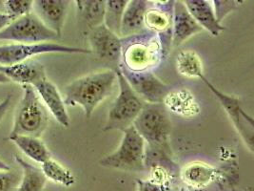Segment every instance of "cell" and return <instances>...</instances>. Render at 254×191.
<instances>
[{
  "label": "cell",
  "instance_id": "cell-1",
  "mask_svg": "<svg viewBox=\"0 0 254 191\" xmlns=\"http://www.w3.org/2000/svg\"><path fill=\"white\" fill-rule=\"evenodd\" d=\"M117 82L115 70L94 72L71 82L65 87L64 102L69 106H80L87 118L112 93Z\"/></svg>",
  "mask_w": 254,
  "mask_h": 191
},
{
  "label": "cell",
  "instance_id": "cell-2",
  "mask_svg": "<svg viewBox=\"0 0 254 191\" xmlns=\"http://www.w3.org/2000/svg\"><path fill=\"white\" fill-rule=\"evenodd\" d=\"M132 125L148 143L150 154L170 155L172 120L163 103H145Z\"/></svg>",
  "mask_w": 254,
  "mask_h": 191
},
{
  "label": "cell",
  "instance_id": "cell-3",
  "mask_svg": "<svg viewBox=\"0 0 254 191\" xmlns=\"http://www.w3.org/2000/svg\"><path fill=\"white\" fill-rule=\"evenodd\" d=\"M129 42L122 43L123 62L120 63L132 72H150L163 59L164 52L157 34L146 31L138 36L126 38Z\"/></svg>",
  "mask_w": 254,
  "mask_h": 191
},
{
  "label": "cell",
  "instance_id": "cell-4",
  "mask_svg": "<svg viewBox=\"0 0 254 191\" xmlns=\"http://www.w3.org/2000/svg\"><path fill=\"white\" fill-rule=\"evenodd\" d=\"M23 96L15 110L13 125L9 136L21 135L39 138L48 126V111L33 86L23 85Z\"/></svg>",
  "mask_w": 254,
  "mask_h": 191
},
{
  "label": "cell",
  "instance_id": "cell-5",
  "mask_svg": "<svg viewBox=\"0 0 254 191\" xmlns=\"http://www.w3.org/2000/svg\"><path fill=\"white\" fill-rule=\"evenodd\" d=\"M115 71L117 76L119 93L109 111L103 131H123L131 126L145 104L127 84L118 66Z\"/></svg>",
  "mask_w": 254,
  "mask_h": 191
},
{
  "label": "cell",
  "instance_id": "cell-6",
  "mask_svg": "<svg viewBox=\"0 0 254 191\" xmlns=\"http://www.w3.org/2000/svg\"><path fill=\"white\" fill-rule=\"evenodd\" d=\"M123 138L117 149L99 161L101 167L126 171L144 170L146 167V143L133 127L123 130Z\"/></svg>",
  "mask_w": 254,
  "mask_h": 191
},
{
  "label": "cell",
  "instance_id": "cell-7",
  "mask_svg": "<svg viewBox=\"0 0 254 191\" xmlns=\"http://www.w3.org/2000/svg\"><path fill=\"white\" fill-rule=\"evenodd\" d=\"M58 34L49 29L34 12L16 18L0 32V41L20 44L44 43L58 40Z\"/></svg>",
  "mask_w": 254,
  "mask_h": 191
},
{
  "label": "cell",
  "instance_id": "cell-8",
  "mask_svg": "<svg viewBox=\"0 0 254 191\" xmlns=\"http://www.w3.org/2000/svg\"><path fill=\"white\" fill-rule=\"evenodd\" d=\"M92 54L91 50L84 48L62 45L54 42L20 44L12 43L0 45V66H9L23 62L32 57L42 54Z\"/></svg>",
  "mask_w": 254,
  "mask_h": 191
},
{
  "label": "cell",
  "instance_id": "cell-9",
  "mask_svg": "<svg viewBox=\"0 0 254 191\" xmlns=\"http://www.w3.org/2000/svg\"><path fill=\"white\" fill-rule=\"evenodd\" d=\"M204 84L208 86L211 93L215 96L218 99L221 105L226 110L229 118L231 119L234 127L241 136L244 143L248 146V148L253 152L254 151V119L243 109L240 100L232 96L227 95L220 91L208 79L203 76L200 79Z\"/></svg>",
  "mask_w": 254,
  "mask_h": 191
},
{
  "label": "cell",
  "instance_id": "cell-10",
  "mask_svg": "<svg viewBox=\"0 0 254 191\" xmlns=\"http://www.w3.org/2000/svg\"><path fill=\"white\" fill-rule=\"evenodd\" d=\"M118 68L127 80V84L145 103H163L171 92L170 86L151 72L129 71L121 64L118 65Z\"/></svg>",
  "mask_w": 254,
  "mask_h": 191
},
{
  "label": "cell",
  "instance_id": "cell-11",
  "mask_svg": "<svg viewBox=\"0 0 254 191\" xmlns=\"http://www.w3.org/2000/svg\"><path fill=\"white\" fill-rule=\"evenodd\" d=\"M91 52L98 60L108 63H117L122 56V40L110 31L104 24L91 30L88 34Z\"/></svg>",
  "mask_w": 254,
  "mask_h": 191
},
{
  "label": "cell",
  "instance_id": "cell-12",
  "mask_svg": "<svg viewBox=\"0 0 254 191\" xmlns=\"http://www.w3.org/2000/svg\"><path fill=\"white\" fill-rule=\"evenodd\" d=\"M69 1L66 0H35L33 12L60 37L68 12Z\"/></svg>",
  "mask_w": 254,
  "mask_h": 191
},
{
  "label": "cell",
  "instance_id": "cell-13",
  "mask_svg": "<svg viewBox=\"0 0 254 191\" xmlns=\"http://www.w3.org/2000/svg\"><path fill=\"white\" fill-rule=\"evenodd\" d=\"M34 88L45 107L51 112L58 123L63 127H69V114L58 87L49 81L48 78H45L38 84H35Z\"/></svg>",
  "mask_w": 254,
  "mask_h": 191
},
{
  "label": "cell",
  "instance_id": "cell-14",
  "mask_svg": "<svg viewBox=\"0 0 254 191\" xmlns=\"http://www.w3.org/2000/svg\"><path fill=\"white\" fill-rule=\"evenodd\" d=\"M202 31L203 29L187 10L183 1H174L172 24L173 45L179 46L187 39Z\"/></svg>",
  "mask_w": 254,
  "mask_h": 191
},
{
  "label": "cell",
  "instance_id": "cell-15",
  "mask_svg": "<svg viewBox=\"0 0 254 191\" xmlns=\"http://www.w3.org/2000/svg\"><path fill=\"white\" fill-rule=\"evenodd\" d=\"M145 13L147 31L162 35H172L174 1H152Z\"/></svg>",
  "mask_w": 254,
  "mask_h": 191
},
{
  "label": "cell",
  "instance_id": "cell-16",
  "mask_svg": "<svg viewBox=\"0 0 254 191\" xmlns=\"http://www.w3.org/2000/svg\"><path fill=\"white\" fill-rule=\"evenodd\" d=\"M0 73L5 75L10 82L33 87L47 78L44 66L33 60H25L9 66H0Z\"/></svg>",
  "mask_w": 254,
  "mask_h": 191
},
{
  "label": "cell",
  "instance_id": "cell-17",
  "mask_svg": "<svg viewBox=\"0 0 254 191\" xmlns=\"http://www.w3.org/2000/svg\"><path fill=\"white\" fill-rule=\"evenodd\" d=\"M149 5L150 1L147 0H130L127 2L121 22V37L128 38L147 31L145 27V13Z\"/></svg>",
  "mask_w": 254,
  "mask_h": 191
},
{
  "label": "cell",
  "instance_id": "cell-18",
  "mask_svg": "<svg viewBox=\"0 0 254 191\" xmlns=\"http://www.w3.org/2000/svg\"><path fill=\"white\" fill-rule=\"evenodd\" d=\"M187 10L199 26L213 36H218L225 31V27L218 22L212 4L207 0L183 1Z\"/></svg>",
  "mask_w": 254,
  "mask_h": 191
},
{
  "label": "cell",
  "instance_id": "cell-19",
  "mask_svg": "<svg viewBox=\"0 0 254 191\" xmlns=\"http://www.w3.org/2000/svg\"><path fill=\"white\" fill-rule=\"evenodd\" d=\"M216 169L202 162L188 164L181 171V178L190 191L207 189L216 179Z\"/></svg>",
  "mask_w": 254,
  "mask_h": 191
},
{
  "label": "cell",
  "instance_id": "cell-20",
  "mask_svg": "<svg viewBox=\"0 0 254 191\" xmlns=\"http://www.w3.org/2000/svg\"><path fill=\"white\" fill-rule=\"evenodd\" d=\"M78 20L87 29V34L94 28L104 24V0H77L75 1Z\"/></svg>",
  "mask_w": 254,
  "mask_h": 191
},
{
  "label": "cell",
  "instance_id": "cell-21",
  "mask_svg": "<svg viewBox=\"0 0 254 191\" xmlns=\"http://www.w3.org/2000/svg\"><path fill=\"white\" fill-rule=\"evenodd\" d=\"M169 112L183 117H194L199 113V106L194 96L187 90L171 91L163 101Z\"/></svg>",
  "mask_w": 254,
  "mask_h": 191
},
{
  "label": "cell",
  "instance_id": "cell-22",
  "mask_svg": "<svg viewBox=\"0 0 254 191\" xmlns=\"http://www.w3.org/2000/svg\"><path fill=\"white\" fill-rule=\"evenodd\" d=\"M8 140L14 143L25 155L37 164H43L51 159V153L45 143L39 138L31 136H9Z\"/></svg>",
  "mask_w": 254,
  "mask_h": 191
},
{
  "label": "cell",
  "instance_id": "cell-23",
  "mask_svg": "<svg viewBox=\"0 0 254 191\" xmlns=\"http://www.w3.org/2000/svg\"><path fill=\"white\" fill-rule=\"evenodd\" d=\"M14 161L22 168V177L17 191H43L47 179L41 168L28 163L19 155H14Z\"/></svg>",
  "mask_w": 254,
  "mask_h": 191
},
{
  "label": "cell",
  "instance_id": "cell-24",
  "mask_svg": "<svg viewBox=\"0 0 254 191\" xmlns=\"http://www.w3.org/2000/svg\"><path fill=\"white\" fill-rule=\"evenodd\" d=\"M177 72L188 79H201L203 64L196 52L192 50L181 51L176 59Z\"/></svg>",
  "mask_w": 254,
  "mask_h": 191
},
{
  "label": "cell",
  "instance_id": "cell-25",
  "mask_svg": "<svg viewBox=\"0 0 254 191\" xmlns=\"http://www.w3.org/2000/svg\"><path fill=\"white\" fill-rule=\"evenodd\" d=\"M41 170L46 179L65 188L72 187L75 184V177L71 171L52 158L41 165Z\"/></svg>",
  "mask_w": 254,
  "mask_h": 191
},
{
  "label": "cell",
  "instance_id": "cell-26",
  "mask_svg": "<svg viewBox=\"0 0 254 191\" xmlns=\"http://www.w3.org/2000/svg\"><path fill=\"white\" fill-rule=\"evenodd\" d=\"M127 0H108L105 7L104 25L113 33L120 36V28Z\"/></svg>",
  "mask_w": 254,
  "mask_h": 191
},
{
  "label": "cell",
  "instance_id": "cell-27",
  "mask_svg": "<svg viewBox=\"0 0 254 191\" xmlns=\"http://www.w3.org/2000/svg\"><path fill=\"white\" fill-rule=\"evenodd\" d=\"M6 13L12 19L19 18L23 15L33 12V0H8L4 2Z\"/></svg>",
  "mask_w": 254,
  "mask_h": 191
},
{
  "label": "cell",
  "instance_id": "cell-28",
  "mask_svg": "<svg viewBox=\"0 0 254 191\" xmlns=\"http://www.w3.org/2000/svg\"><path fill=\"white\" fill-rule=\"evenodd\" d=\"M213 3V10L215 12V16L218 20V22L221 23L223 18L229 14L230 12H233L236 10L242 3V1H223V0H214L212 1Z\"/></svg>",
  "mask_w": 254,
  "mask_h": 191
},
{
  "label": "cell",
  "instance_id": "cell-29",
  "mask_svg": "<svg viewBox=\"0 0 254 191\" xmlns=\"http://www.w3.org/2000/svg\"><path fill=\"white\" fill-rule=\"evenodd\" d=\"M20 175L12 170L0 171V191H14L20 182Z\"/></svg>",
  "mask_w": 254,
  "mask_h": 191
},
{
  "label": "cell",
  "instance_id": "cell-30",
  "mask_svg": "<svg viewBox=\"0 0 254 191\" xmlns=\"http://www.w3.org/2000/svg\"><path fill=\"white\" fill-rule=\"evenodd\" d=\"M136 191H167L151 180H136Z\"/></svg>",
  "mask_w": 254,
  "mask_h": 191
},
{
  "label": "cell",
  "instance_id": "cell-31",
  "mask_svg": "<svg viewBox=\"0 0 254 191\" xmlns=\"http://www.w3.org/2000/svg\"><path fill=\"white\" fill-rule=\"evenodd\" d=\"M11 100H12V96H8L7 97L4 98L3 101L0 102V121L3 119L4 116L6 115V113L8 111V109L10 107Z\"/></svg>",
  "mask_w": 254,
  "mask_h": 191
},
{
  "label": "cell",
  "instance_id": "cell-32",
  "mask_svg": "<svg viewBox=\"0 0 254 191\" xmlns=\"http://www.w3.org/2000/svg\"><path fill=\"white\" fill-rule=\"evenodd\" d=\"M13 21L12 17L8 15L6 12H0V32L3 31L5 28H7L10 24Z\"/></svg>",
  "mask_w": 254,
  "mask_h": 191
},
{
  "label": "cell",
  "instance_id": "cell-33",
  "mask_svg": "<svg viewBox=\"0 0 254 191\" xmlns=\"http://www.w3.org/2000/svg\"><path fill=\"white\" fill-rule=\"evenodd\" d=\"M9 170H11L10 166H8L6 163L0 160V171H9Z\"/></svg>",
  "mask_w": 254,
  "mask_h": 191
},
{
  "label": "cell",
  "instance_id": "cell-34",
  "mask_svg": "<svg viewBox=\"0 0 254 191\" xmlns=\"http://www.w3.org/2000/svg\"><path fill=\"white\" fill-rule=\"evenodd\" d=\"M9 83H10V80L5 75L0 73V84H9Z\"/></svg>",
  "mask_w": 254,
  "mask_h": 191
},
{
  "label": "cell",
  "instance_id": "cell-35",
  "mask_svg": "<svg viewBox=\"0 0 254 191\" xmlns=\"http://www.w3.org/2000/svg\"><path fill=\"white\" fill-rule=\"evenodd\" d=\"M187 191V190H183V189H180V190H173V191Z\"/></svg>",
  "mask_w": 254,
  "mask_h": 191
}]
</instances>
